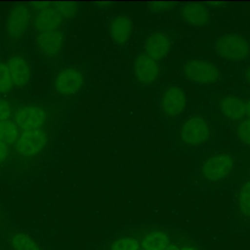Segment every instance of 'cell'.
Returning a JSON list of instances; mask_svg holds the SVG:
<instances>
[{
	"mask_svg": "<svg viewBox=\"0 0 250 250\" xmlns=\"http://www.w3.org/2000/svg\"><path fill=\"white\" fill-rule=\"evenodd\" d=\"M216 52L229 62H239L250 55V45L247 40L234 33L219 36L215 42Z\"/></svg>",
	"mask_w": 250,
	"mask_h": 250,
	"instance_id": "1",
	"label": "cell"
},
{
	"mask_svg": "<svg viewBox=\"0 0 250 250\" xmlns=\"http://www.w3.org/2000/svg\"><path fill=\"white\" fill-rule=\"evenodd\" d=\"M183 73L188 80L201 85L214 84L221 77V72L217 66L200 59L186 62L183 66Z\"/></svg>",
	"mask_w": 250,
	"mask_h": 250,
	"instance_id": "2",
	"label": "cell"
},
{
	"mask_svg": "<svg viewBox=\"0 0 250 250\" xmlns=\"http://www.w3.org/2000/svg\"><path fill=\"white\" fill-rule=\"evenodd\" d=\"M211 134L210 125L201 116H192L187 119L180 128V139L188 146H196L205 143Z\"/></svg>",
	"mask_w": 250,
	"mask_h": 250,
	"instance_id": "3",
	"label": "cell"
},
{
	"mask_svg": "<svg viewBox=\"0 0 250 250\" xmlns=\"http://www.w3.org/2000/svg\"><path fill=\"white\" fill-rule=\"evenodd\" d=\"M234 161L231 155L220 152L208 157L200 168L203 179L209 182H217L225 179L232 171Z\"/></svg>",
	"mask_w": 250,
	"mask_h": 250,
	"instance_id": "4",
	"label": "cell"
},
{
	"mask_svg": "<svg viewBox=\"0 0 250 250\" xmlns=\"http://www.w3.org/2000/svg\"><path fill=\"white\" fill-rule=\"evenodd\" d=\"M47 120L46 110L39 105H25L15 112V123L22 131L41 129Z\"/></svg>",
	"mask_w": 250,
	"mask_h": 250,
	"instance_id": "5",
	"label": "cell"
},
{
	"mask_svg": "<svg viewBox=\"0 0 250 250\" xmlns=\"http://www.w3.org/2000/svg\"><path fill=\"white\" fill-rule=\"evenodd\" d=\"M47 140V134L42 129L23 131L16 143V147L21 156L31 157L38 154L45 147Z\"/></svg>",
	"mask_w": 250,
	"mask_h": 250,
	"instance_id": "6",
	"label": "cell"
},
{
	"mask_svg": "<svg viewBox=\"0 0 250 250\" xmlns=\"http://www.w3.org/2000/svg\"><path fill=\"white\" fill-rule=\"evenodd\" d=\"M31 20L30 9L23 4L14 6L7 17L6 28L10 38L16 40L22 36Z\"/></svg>",
	"mask_w": 250,
	"mask_h": 250,
	"instance_id": "7",
	"label": "cell"
},
{
	"mask_svg": "<svg viewBox=\"0 0 250 250\" xmlns=\"http://www.w3.org/2000/svg\"><path fill=\"white\" fill-rule=\"evenodd\" d=\"M133 73L139 83L149 85L159 76L160 67L157 61L151 59L146 54H141L133 62Z\"/></svg>",
	"mask_w": 250,
	"mask_h": 250,
	"instance_id": "8",
	"label": "cell"
},
{
	"mask_svg": "<svg viewBox=\"0 0 250 250\" xmlns=\"http://www.w3.org/2000/svg\"><path fill=\"white\" fill-rule=\"evenodd\" d=\"M187 99L184 91L178 86H168L161 95L160 105L168 116H178L186 107Z\"/></svg>",
	"mask_w": 250,
	"mask_h": 250,
	"instance_id": "9",
	"label": "cell"
},
{
	"mask_svg": "<svg viewBox=\"0 0 250 250\" xmlns=\"http://www.w3.org/2000/svg\"><path fill=\"white\" fill-rule=\"evenodd\" d=\"M84 84L82 74L75 68L67 67L59 72L55 79V89L62 96H69L78 92Z\"/></svg>",
	"mask_w": 250,
	"mask_h": 250,
	"instance_id": "10",
	"label": "cell"
},
{
	"mask_svg": "<svg viewBox=\"0 0 250 250\" xmlns=\"http://www.w3.org/2000/svg\"><path fill=\"white\" fill-rule=\"evenodd\" d=\"M171 39L164 32H154L148 36L146 42V54L158 61L163 59L171 49Z\"/></svg>",
	"mask_w": 250,
	"mask_h": 250,
	"instance_id": "11",
	"label": "cell"
},
{
	"mask_svg": "<svg viewBox=\"0 0 250 250\" xmlns=\"http://www.w3.org/2000/svg\"><path fill=\"white\" fill-rule=\"evenodd\" d=\"M221 113L231 121L241 120L246 115L247 103L233 96H224L218 103Z\"/></svg>",
	"mask_w": 250,
	"mask_h": 250,
	"instance_id": "12",
	"label": "cell"
},
{
	"mask_svg": "<svg viewBox=\"0 0 250 250\" xmlns=\"http://www.w3.org/2000/svg\"><path fill=\"white\" fill-rule=\"evenodd\" d=\"M63 18L52 6L45 10L39 11L33 21L34 27L40 32L55 31L62 24Z\"/></svg>",
	"mask_w": 250,
	"mask_h": 250,
	"instance_id": "13",
	"label": "cell"
},
{
	"mask_svg": "<svg viewBox=\"0 0 250 250\" xmlns=\"http://www.w3.org/2000/svg\"><path fill=\"white\" fill-rule=\"evenodd\" d=\"M36 42L38 48L45 55L56 56L61 52L63 46L64 36L59 30L39 32L36 37Z\"/></svg>",
	"mask_w": 250,
	"mask_h": 250,
	"instance_id": "14",
	"label": "cell"
},
{
	"mask_svg": "<svg viewBox=\"0 0 250 250\" xmlns=\"http://www.w3.org/2000/svg\"><path fill=\"white\" fill-rule=\"evenodd\" d=\"M182 19L192 25L200 26L206 24L210 20L208 9L199 3H186L180 8Z\"/></svg>",
	"mask_w": 250,
	"mask_h": 250,
	"instance_id": "15",
	"label": "cell"
},
{
	"mask_svg": "<svg viewBox=\"0 0 250 250\" xmlns=\"http://www.w3.org/2000/svg\"><path fill=\"white\" fill-rule=\"evenodd\" d=\"M13 84L18 87H23L27 84L30 79V67L25 61L21 56H13L9 59L7 63Z\"/></svg>",
	"mask_w": 250,
	"mask_h": 250,
	"instance_id": "16",
	"label": "cell"
},
{
	"mask_svg": "<svg viewBox=\"0 0 250 250\" xmlns=\"http://www.w3.org/2000/svg\"><path fill=\"white\" fill-rule=\"evenodd\" d=\"M109 31L112 39L119 45L127 42L132 31V21L127 16H117L112 19L109 24Z\"/></svg>",
	"mask_w": 250,
	"mask_h": 250,
	"instance_id": "17",
	"label": "cell"
},
{
	"mask_svg": "<svg viewBox=\"0 0 250 250\" xmlns=\"http://www.w3.org/2000/svg\"><path fill=\"white\" fill-rule=\"evenodd\" d=\"M169 245L168 236L162 231H152L142 242L144 250H164Z\"/></svg>",
	"mask_w": 250,
	"mask_h": 250,
	"instance_id": "18",
	"label": "cell"
},
{
	"mask_svg": "<svg viewBox=\"0 0 250 250\" xmlns=\"http://www.w3.org/2000/svg\"><path fill=\"white\" fill-rule=\"evenodd\" d=\"M20 135V128L15 122L9 119L0 122V141L7 145H12L17 143Z\"/></svg>",
	"mask_w": 250,
	"mask_h": 250,
	"instance_id": "19",
	"label": "cell"
},
{
	"mask_svg": "<svg viewBox=\"0 0 250 250\" xmlns=\"http://www.w3.org/2000/svg\"><path fill=\"white\" fill-rule=\"evenodd\" d=\"M15 250H40L38 244L29 236L23 233H17L11 239Z\"/></svg>",
	"mask_w": 250,
	"mask_h": 250,
	"instance_id": "20",
	"label": "cell"
},
{
	"mask_svg": "<svg viewBox=\"0 0 250 250\" xmlns=\"http://www.w3.org/2000/svg\"><path fill=\"white\" fill-rule=\"evenodd\" d=\"M238 206L243 215L250 217V181L244 183L240 188L238 193Z\"/></svg>",
	"mask_w": 250,
	"mask_h": 250,
	"instance_id": "21",
	"label": "cell"
},
{
	"mask_svg": "<svg viewBox=\"0 0 250 250\" xmlns=\"http://www.w3.org/2000/svg\"><path fill=\"white\" fill-rule=\"evenodd\" d=\"M52 6L60 13L62 18H73L78 11V5L74 2H54Z\"/></svg>",
	"mask_w": 250,
	"mask_h": 250,
	"instance_id": "22",
	"label": "cell"
},
{
	"mask_svg": "<svg viewBox=\"0 0 250 250\" xmlns=\"http://www.w3.org/2000/svg\"><path fill=\"white\" fill-rule=\"evenodd\" d=\"M13 81L7 63L0 62V94L9 92L13 87Z\"/></svg>",
	"mask_w": 250,
	"mask_h": 250,
	"instance_id": "23",
	"label": "cell"
},
{
	"mask_svg": "<svg viewBox=\"0 0 250 250\" xmlns=\"http://www.w3.org/2000/svg\"><path fill=\"white\" fill-rule=\"evenodd\" d=\"M138 241L132 237H122L115 240L110 247V250H139Z\"/></svg>",
	"mask_w": 250,
	"mask_h": 250,
	"instance_id": "24",
	"label": "cell"
},
{
	"mask_svg": "<svg viewBox=\"0 0 250 250\" xmlns=\"http://www.w3.org/2000/svg\"><path fill=\"white\" fill-rule=\"evenodd\" d=\"M236 134L242 143L250 146V118L244 119L238 125Z\"/></svg>",
	"mask_w": 250,
	"mask_h": 250,
	"instance_id": "25",
	"label": "cell"
},
{
	"mask_svg": "<svg viewBox=\"0 0 250 250\" xmlns=\"http://www.w3.org/2000/svg\"><path fill=\"white\" fill-rule=\"evenodd\" d=\"M175 3L173 2H152L148 4V9L151 12H163L173 9Z\"/></svg>",
	"mask_w": 250,
	"mask_h": 250,
	"instance_id": "26",
	"label": "cell"
},
{
	"mask_svg": "<svg viewBox=\"0 0 250 250\" xmlns=\"http://www.w3.org/2000/svg\"><path fill=\"white\" fill-rule=\"evenodd\" d=\"M11 105L8 101L0 98V122L8 120L11 115Z\"/></svg>",
	"mask_w": 250,
	"mask_h": 250,
	"instance_id": "27",
	"label": "cell"
},
{
	"mask_svg": "<svg viewBox=\"0 0 250 250\" xmlns=\"http://www.w3.org/2000/svg\"><path fill=\"white\" fill-rule=\"evenodd\" d=\"M9 156V147L8 145L0 141V163L3 162Z\"/></svg>",
	"mask_w": 250,
	"mask_h": 250,
	"instance_id": "28",
	"label": "cell"
},
{
	"mask_svg": "<svg viewBox=\"0 0 250 250\" xmlns=\"http://www.w3.org/2000/svg\"><path fill=\"white\" fill-rule=\"evenodd\" d=\"M30 6L39 12V11L45 10L49 7H52V3H50V2H32V3H30Z\"/></svg>",
	"mask_w": 250,
	"mask_h": 250,
	"instance_id": "29",
	"label": "cell"
},
{
	"mask_svg": "<svg viewBox=\"0 0 250 250\" xmlns=\"http://www.w3.org/2000/svg\"><path fill=\"white\" fill-rule=\"evenodd\" d=\"M244 77H245V79L250 83V66H249V67H247V68L245 69Z\"/></svg>",
	"mask_w": 250,
	"mask_h": 250,
	"instance_id": "30",
	"label": "cell"
},
{
	"mask_svg": "<svg viewBox=\"0 0 250 250\" xmlns=\"http://www.w3.org/2000/svg\"><path fill=\"white\" fill-rule=\"evenodd\" d=\"M164 250H181L180 248H178L176 245H174V244H169Z\"/></svg>",
	"mask_w": 250,
	"mask_h": 250,
	"instance_id": "31",
	"label": "cell"
},
{
	"mask_svg": "<svg viewBox=\"0 0 250 250\" xmlns=\"http://www.w3.org/2000/svg\"><path fill=\"white\" fill-rule=\"evenodd\" d=\"M246 115H248V118H250V101L247 103V109H246Z\"/></svg>",
	"mask_w": 250,
	"mask_h": 250,
	"instance_id": "32",
	"label": "cell"
},
{
	"mask_svg": "<svg viewBox=\"0 0 250 250\" xmlns=\"http://www.w3.org/2000/svg\"><path fill=\"white\" fill-rule=\"evenodd\" d=\"M181 250H196V249L191 248V247H188V246H186V247H183Z\"/></svg>",
	"mask_w": 250,
	"mask_h": 250,
	"instance_id": "33",
	"label": "cell"
}]
</instances>
